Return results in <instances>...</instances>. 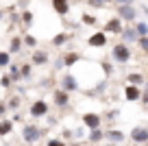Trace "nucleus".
Returning <instances> with one entry per match:
<instances>
[{"label": "nucleus", "instance_id": "b1692460", "mask_svg": "<svg viewBox=\"0 0 148 146\" xmlns=\"http://www.w3.org/2000/svg\"><path fill=\"white\" fill-rule=\"evenodd\" d=\"M7 70H9V76L13 79V83H20V81H22V74H20V63H11Z\"/></svg>", "mask_w": 148, "mask_h": 146}, {"label": "nucleus", "instance_id": "58836bf2", "mask_svg": "<svg viewBox=\"0 0 148 146\" xmlns=\"http://www.w3.org/2000/svg\"><path fill=\"white\" fill-rule=\"evenodd\" d=\"M83 22L85 24H96V18L94 15H83Z\"/></svg>", "mask_w": 148, "mask_h": 146}, {"label": "nucleus", "instance_id": "423d86ee", "mask_svg": "<svg viewBox=\"0 0 148 146\" xmlns=\"http://www.w3.org/2000/svg\"><path fill=\"white\" fill-rule=\"evenodd\" d=\"M129 140L133 142V144H148V129H146V127H135V129H131Z\"/></svg>", "mask_w": 148, "mask_h": 146}, {"label": "nucleus", "instance_id": "4468645a", "mask_svg": "<svg viewBox=\"0 0 148 146\" xmlns=\"http://www.w3.org/2000/svg\"><path fill=\"white\" fill-rule=\"evenodd\" d=\"M120 39L124 41V44H137V39H139V35L135 33V28L133 26H124L122 28V33H120Z\"/></svg>", "mask_w": 148, "mask_h": 146}, {"label": "nucleus", "instance_id": "20e7f679", "mask_svg": "<svg viewBox=\"0 0 148 146\" xmlns=\"http://www.w3.org/2000/svg\"><path fill=\"white\" fill-rule=\"evenodd\" d=\"M137 15H139V11L135 9V5L118 7V18H120L122 22H126V24H135V22H137Z\"/></svg>", "mask_w": 148, "mask_h": 146}, {"label": "nucleus", "instance_id": "9d476101", "mask_svg": "<svg viewBox=\"0 0 148 146\" xmlns=\"http://www.w3.org/2000/svg\"><path fill=\"white\" fill-rule=\"evenodd\" d=\"M48 61H50L48 50H42V48H35V50H33V55H31L33 65H48Z\"/></svg>", "mask_w": 148, "mask_h": 146}, {"label": "nucleus", "instance_id": "4c0bfd02", "mask_svg": "<svg viewBox=\"0 0 148 146\" xmlns=\"http://www.w3.org/2000/svg\"><path fill=\"white\" fill-rule=\"evenodd\" d=\"M116 7H122V5H135V0H113Z\"/></svg>", "mask_w": 148, "mask_h": 146}, {"label": "nucleus", "instance_id": "79ce46f5", "mask_svg": "<svg viewBox=\"0 0 148 146\" xmlns=\"http://www.w3.org/2000/svg\"><path fill=\"white\" fill-rule=\"evenodd\" d=\"M72 146H92V144H87V142H76V144H72Z\"/></svg>", "mask_w": 148, "mask_h": 146}, {"label": "nucleus", "instance_id": "f8f14e48", "mask_svg": "<svg viewBox=\"0 0 148 146\" xmlns=\"http://www.w3.org/2000/svg\"><path fill=\"white\" fill-rule=\"evenodd\" d=\"M124 98L129 103H139V98H142V87H137V85H124Z\"/></svg>", "mask_w": 148, "mask_h": 146}, {"label": "nucleus", "instance_id": "6ab92c4d", "mask_svg": "<svg viewBox=\"0 0 148 146\" xmlns=\"http://www.w3.org/2000/svg\"><path fill=\"white\" fill-rule=\"evenodd\" d=\"M68 41H70V35H68V33H59V35H55V37H52V41H50V44L55 46V48H63V46L68 44Z\"/></svg>", "mask_w": 148, "mask_h": 146}, {"label": "nucleus", "instance_id": "cd10ccee", "mask_svg": "<svg viewBox=\"0 0 148 146\" xmlns=\"http://www.w3.org/2000/svg\"><path fill=\"white\" fill-rule=\"evenodd\" d=\"M74 140H76V142H81V140H87V129H85L83 127V124H81V127L79 129H74Z\"/></svg>", "mask_w": 148, "mask_h": 146}, {"label": "nucleus", "instance_id": "ddd939ff", "mask_svg": "<svg viewBox=\"0 0 148 146\" xmlns=\"http://www.w3.org/2000/svg\"><path fill=\"white\" fill-rule=\"evenodd\" d=\"M122 24H124V22H122V20L116 15V18H111L109 22L105 24V33H107V35H109V33H113V35H120V33H122V28H124Z\"/></svg>", "mask_w": 148, "mask_h": 146}, {"label": "nucleus", "instance_id": "c756f323", "mask_svg": "<svg viewBox=\"0 0 148 146\" xmlns=\"http://www.w3.org/2000/svg\"><path fill=\"white\" fill-rule=\"evenodd\" d=\"M100 70L105 72V79H109L111 74H113V63H109V61H100Z\"/></svg>", "mask_w": 148, "mask_h": 146}, {"label": "nucleus", "instance_id": "c85d7f7f", "mask_svg": "<svg viewBox=\"0 0 148 146\" xmlns=\"http://www.w3.org/2000/svg\"><path fill=\"white\" fill-rule=\"evenodd\" d=\"M0 87H2V90H11V87H13V79H11L9 74H2V76H0Z\"/></svg>", "mask_w": 148, "mask_h": 146}, {"label": "nucleus", "instance_id": "f3484780", "mask_svg": "<svg viewBox=\"0 0 148 146\" xmlns=\"http://www.w3.org/2000/svg\"><path fill=\"white\" fill-rule=\"evenodd\" d=\"M50 7H52L59 15H65V13L70 11V0H50Z\"/></svg>", "mask_w": 148, "mask_h": 146}, {"label": "nucleus", "instance_id": "9b49d317", "mask_svg": "<svg viewBox=\"0 0 148 146\" xmlns=\"http://www.w3.org/2000/svg\"><path fill=\"white\" fill-rule=\"evenodd\" d=\"M87 44L92 46V48H105L107 46V33L105 31H96L94 35H89Z\"/></svg>", "mask_w": 148, "mask_h": 146}, {"label": "nucleus", "instance_id": "393cba45", "mask_svg": "<svg viewBox=\"0 0 148 146\" xmlns=\"http://www.w3.org/2000/svg\"><path fill=\"white\" fill-rule=\"evenodd\" d=\"M133 28H135V33H137L139 37H146V35H148V22H142V20H137V22L133 24Z\"/></svg>", "mask_w": 148, "mask_h": 146}, {"label": "nucleus", "instance_id": "2eb2a0df", "mask_svg": "<svg viewBox=\"0 0 148 146\" xmlns=\"http://www.w3.org/2000/svg\"><path fill=\"white\" fill-rule=\"evenodd\" d=\"M87 144H92V146H96V144H100V142H105V129H92V131H87Z\"/></svg>", "mask_w": 148, "mask_h": 146}, {"label": "nucleus", "instance_id": "c03bdc74", "mask_svg": "<svg viewBox=\"0 0 148 146\" xmlns=\"http://www.w3.org/2000/svg\"><path fill=\"white\" fill-rule=\"evenodd\" d=\"M2 15H5V13H2V11H0V18H2Z\"/></svg>", "mask_w": 148, "mask_h": 146}, {"label": "nucleus", "instance_id": "aec40b11", "mask_svg": "<svg viewBox=\"0 0 148 146\" xmlns=\"http://www.w3.org/2000/svg\"><path fill=\"white\" fill-rule=\"evenodd\" d=\"M20 74H22V81H31L33 79V63H20Z\"/></svg>", "mask_w": 148, "mask_h": 146}, {"label": "nucleus", "instance_id": "a211bd4d", "mask_svg": "<svg viewBox=\"0 0 148 146\" xmlns=\"http://www.w3.org/2000/svg\"><path fill=\"white\" fill-rule=\"evenodd\" d=\"M13 133V120L11 118H2L0 120V137H9Z\"/></svg>", "mask_w": 148, "mask_h": 146}, {"label": "nucleus", "instance_id": "6e6552de", "mask_svg": "<svg viewBox=\"0 0 148 146\" xmlns=\"http://www.w3.org/2000/svg\"><path fill=\"white\" fill-rule=\"evenodd\" d=\"M52 103H55V107H59V109H65V107L70 105V94L59 87V90L52 92Z\"/></svg>", "mask_w": 148, "mask_h": 146}, {"label": "nucleus", "instance_id": "f03ea898", "mask_svg": "<svg viewBox=\"0 0 148 146\" xmlns=\"http://www.w3.org/2000/svg\"><path fill=\"white\" fill-rule=\"evenodd\" d=\"M20 133H22V142L28 144V146L37 144L44 137V129H39L37 124H22V131Z\"/></svg>", "mask_w": 148, "mask_h": 146}, {"label": "nucleus", "instance_id": "72a5a7b5", "mask_svg": "<svg viewBox=\"0 0 148 146\" xmlns=\"http://www.w3.org/2000/svg\"><path fill=\"white\" fill-rule=\"evenodd\" d=\"M139 103H142L144 107H148V81H146V85L142 87V98H139Z\"/></svg>", "mask_w": 148, "mask_h": 146}, {"label": "nucleus", "instance_id": "c9c22d12", "mask_svg": "<svg viewBox=\"0 0 148 146\" xmlns=\"http://www.w3.org/2000/svg\"><path fill=\"white\" fill-rule=\"evenodd\" d=\"M137 46L142 48L144 52H148V35H146V37H139V39H137Z\"/></svg>", "mask_w": 148, "mask_h": 146}, {"label": "nucleus", "instance_id": "dca6fc26", "mask_svg": "<svg viewBox=\"0 0 148 146\" xmlns=\"http://www.w3.org/2000/svg\"><path fill=\"white\" fill-rule=\"evenodd\" d=\"M126 85L144 87V85H146V76H144L142 72H129V74H126Z\"/></svg>", "mask_w": 148, "mask_h": 146}, {"label": "nucleus", "instance_id": "e433bc0d", "mask_svg": "<svg viewBox=\"0 0 148 146\" xmlns=\"http://www.w3.org/2000/svg\"><path fill=\"white\" fill-rule=\"evenodd\" d=\"M7 114H9V109H7V103H5V101H0V120L7 118Z\"/></svg>", "mask_w": 148, "mask_h": 146}, {"label": "nucleus", "instance_id": "473e14b6", "mask_svg": "<svg viewBox=\"0 0 148 146\" xmlns=\"http://www.w3.org/2000/svg\"><path fill=\"white\" fill-rule=\"evenodd\" d=\"M22 24L24 26H31L33 24V13L31 11H22Z\"/></svg>", "mask_w": 148, "mask_h": 146}, {"label": "nucleus", "instance_id": "412c9836", "mask_svg": "<svg viewBox=\"0 0 148 146\" xmlns=\"http://www.w3.org/2000/svg\"><path fill=\"white\" fill-rule=\"evenodd\" d=\"M61 59H63V65H65V68H70V65H74L76 61H81V55H79V52H65Z\"/></svg>", "mask_w": 148, "mask_h": 146}, {"label": "nucleus", "instance_id": "2f4dec72", "mask_svg": "<svg viewBox=\"0 0 148 146\" xmlns=\"http://www.w3.org/2000/svg\"><path fill=\"white\" fill-rule=\"evenodd\" d=\"M46 146H68V142L61 140V137H48V140H46Z\"/></svg>", "mask_w": 148, "mask_h": 146}, {"label": "nucleus", "instance_id": "f704fd0d", "mask_svg": "<svg viewBox=\"0 0 148 146\" xmlns=\"http://www.w3.org/2000/svg\"><path fill=\"white\" fill-rule=\"evenodd\" d=\"M118 116H120V109H109L105 116H102V120H116Z\"/></svg>", "mask_w": 148, "mask_h": 146}, {"label": "nucleus", "instance_id": "0eeeda50", "mask_svg": "<svg viewBox=\"0 0 148 146\" xmlns=\"http://www.w3.org/2000/svg\"><path fill=\"white\" fill-rule=\"evenodd\" d=\"M61 90H65L68 94H72V92H79L81 85H79V81H76L74 74H63V76H61Z\"/></svg>", "mask_w": 148, "mask_h": 146}, {"label": "nucleus", "instance_id": "a19ab883", "mask_svg": "<svg viewBox=\"0 0 148 146\" xmlns=\"http://www.w3.org/2000/svg\"><path fill=\"white\" fill-rule=\"evenodd\" d=\"M11 120H13V124H15V122H22V116H20V114H13V118H11Z\"/></svg>", "mask_w": 148, "mask_h": 146}, {"label": "nucleus", "instance_id": "a878e982", "mask_svg": "<svg viewBox=\"0 0 148 146\" xmlns=\"http://www.w3.org/2000/svg\"><path fill=\"white\" fill-rule=\"evenodd\" d=\"M11 63H13V61H11V52L9 50H0V68L5 70V68H9Z\"/></svg>", "mask_w": 148, "mask_h": 146}, {"label": "nucleus", "instance_id": "ea45409f", "mask_svg": "<svg viewBox=\"0 0 148 146\" xmlns=\"http://www.w3.org/2000/svg\"><path fill=\"white\" fill-rule=\"evenodd\" d=\"M61 68H63V59H61V57H59V59L55 61V70H61Z\"/></svg>", "mask_w": 148, "mask_h": 146}, {"label": "nucleus", "instance_id": "5701e85b", "mask_svg": "<svg viewBox=\"0 0 148 146\" xmlns=\"http://www.w3.org/2000/svg\"><path fill=\"white\" fill-rule=\"evenodd\" d=\"M5 103H7V109L9 111H18L20 105H22V98H20V96H9Z\"/></svg>", "mask_w": 148, "mask_h": 146}, {"label": "nucleus", "instance_id": "39448f33", "mask_svg": "<svg viewBox=\"0 0 148 146\" xmlns=\"http://www.w3.org/2000/svg\"><path fill=\"white\" fill-rule=\"evenodd\" d=\"M81 124H83L87 131H92V129H100L102 127V116L96 114V111H87V114L81 116Z\"/></svg>", "mask_w": 148, "mask_h": 146}, {"label": "nucleus", "instance_id": "7c9ffc66", "mask_svg": "<svg viewBox=\"0 0 148 146\" xmlns=\"http://www.w3.org/2000/svg\"><path fill=\"white\" fill-rule=\"evenodd\" d=\"M59 137H61V140H65V142H72L74 140V129H61Z\"/></svg>", "mask_w": 148, "mask_h": 146}, {"label": "nucleus", "instance_id": "f257e3e1", "mask_svg": "<svg viewBox=\"0 0 148 146\" xmlns=\"http://www.w3.org/2000/svg\"><path fill=\"white\" fill-rule=\"evenodd\" d=\"M111 59H113V63H116V65H126L131 59H133V50H131V46L124 44V41L113 44V48H111Z\"/></svg>", "mask_w": 148, "mask_h": 146}, {"label": "nucleus", "instance_id": "bb28decb", "mask_svg": "<svg viewBox=\"0 0 148 146\" xmlns=\"http://www.w3.org/2000/svg\"><path fill=\"white\" fill-rule=\"evenodd\" d=\"M22 41H24V46H26V48H33V50H35L37 44H39L35 35H24V37H22Z\"/></svg>", "mask_w": 148, "mask_h": 146}, {"label": "nucleus", "instance_id": "1a4fd4ad", "mask_svg": "<svg viewBox=\"0 0 148 146\" xmlns=\"http://www.w3.org/2000/svg\"><path fill=\"white\" fill-rule=\"evenodd\" d=\"M105 140L111 142V144H118V146H120L122 142L126 140V133L120 131V129H113V127H111V129H107V131H105Z\"/></svg>", "mask_w": 148, "mask_h": 146}, {"label": "nucleus", "instance_id": "37998d69", "mask_svg": "<svg viewBox=\"0 0 148 146\" xmlns=\"http://www.w3.org/2000/svg\"><path fill=\"white\" fill-rule=\"evenodd\" d=\"M105 146H118V144H111V142H107V144Z\"/></svg>", "mask_w": 148, "mask_h": 146}, {"label": "nucleus", "instance_id": "4be33fe9", "mask_svg": "<svg viewBox=\"0 0 148 146\" xmlns=\"http://www.w3.org/2000/svg\"><path fill=\"white\" fill-rule=\"evenodd\" d=\"M22 46H24L22 37H13V39L9 41V52H11V55H18V52L22 50Z\"/></svg>", "mask_w": 148, "mask_h": 146}, {"label": "nucleus", "instance_id": "7ed1b4c3", "mask_svg": "<svg viewBox=\"0 0 148 146\" xmlns=\"http://www.w3.org/2000/svg\"><path fill=\"white\" fill-rule=\"evenodd\" d=\"M28 114L35 120L46 118V116H50V105H48L46 98H35V101L31 103V107H28Z\"/></svg>", "mask_w": 148, "mask_h": 146}]
</instances>
